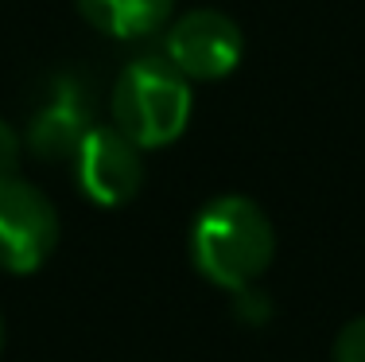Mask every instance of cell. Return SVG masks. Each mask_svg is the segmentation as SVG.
Here are the masks:
<instances>
[{"mask_svg":"<svg viewBox=\"0 0 365 362\" xmlns=\"http://www.w3.org/2000/svg\"><path fill=\"white\" fill-rule=\"evenodd\" d=\"M190 261L210 284L245 292L276 257V230L245 195H218L190 222Z\"/></svg>","mask_w":365,"mask_h":362,"instance_id":"obj_1","label":"cell"},{"mask_svg":"<svg viewBox=\"0 0 365 362\" xmlns=\"http://www.w3.org/2000/svg\"><path fill=\"white\" fill-rule=\"evenodd\" d=\"M190 79L168 59H133L113 82V129L140 149H168L190 121Z\"/></svg>","mask_w":365,"mask_h":362,"instance_id":"obj_2","label":"cell"},{"mask_svg":"<svg viewBox=\"0 0 365 362\" xmlns=\"http://www.w3.org/2000/svg\"><path fill=\"white\" fill-rule=\"evenodd\" d=\"M58 246V211L36 183L0 179V273H36Z\"/></svg>","mask_w":365,"mask_h":362,"instance_id":"obj_3","label":"cell"},{"mask_svg":"<svg viewBox=\"0 0 365 362\" xmlns=\"http://www.w3.org/2000/svg\"><path fill=\"white\" fill-rule=\"evenodd\" d=\"M90 129H93V94L82 82V74L58 71L51 79H43L36 101H31L24 144L39 160H66L90 136Z\"/></svg>","mask_w":365,"mask_h":362,"instance_id":"obj_4","label":"cell"},{"mask_svg":"<svg viewBox=\"0 0 365 362\" xmlns=\"http://www.w3.org/2000/svg\"><path fill=\"white\" fill-rule=\"evenodd\" d=\"M168 63L182 79L214 82L237 71L245 55V36L237 20L218 12V8H190L179 20L168 24Z\"/></svg>","mask_w":365,"mask_h":362,"instance_id":"obj_5","label":"cell"},{"mask_svg":"<svg viewBox=\"0 0 365 362\" xmlns=\"http://www.w3.org/2000/svg\"><path fill=\"white\" fill-rule=\"evenodd\" d=\"M140 144H133L120 129L113 125H93L90 136L74 152V176L86 199L98 206H125L136 199L144 183V156Z\"/></svg>","mask_w":365,"mask_h":362,"instance_id":"obj_6","label":"cell"},{"mask_svg":"<svg viewBox=\"0 0 365 362\" xmlns=\"http://www.w3.org/2000/svg\"><path fill=\"white\" fill-rule=\"evenodd\" d=\"M82 20L109 39H148L175 16V0H74Z\"/></svg>","mask_w":365,"mask_h":362,"instance_id":"obj_7","label":"cell"},{"mask_svg":"<svg viewBox=\"0 0 365 362\" xmlns=\"http://www.w3.org/2000/svg\"><path fill=\"white\" fill-rule=\"evenodd\" d=\"M330 355H334V362H365V316L350 320L342 331L334 335Z\"/></svg>","mask_w":365,"mask_h":362,"instance_id":"obj_8","label":"cell"},{"mask_svg":"<svg viewBox=\"0 0 365 362\" xmlns=\"http://www.w3.org/2000/svg\"><path fill=\"white\" fill-rule=\"evenodd\" d=\"M20 152H24V136L0 117V179L20 171Z\"/></svg>","mask_w":365,"mask_h":362,"instance_id":"obj_9","label":"cell"},{"mask_svg":"<svg viewBox=\"0 0 365 362\" xmlns=\"http://www.w3.org/2000/svg\"><path fill=\"white\" fill-rule=\"evenodd\" d=\"M0 351H4V320H0Z\"/></svg>","mask_w":365,"mask_h":362,"instance_id":"obj_10","label":"cell"}]
</instances>
